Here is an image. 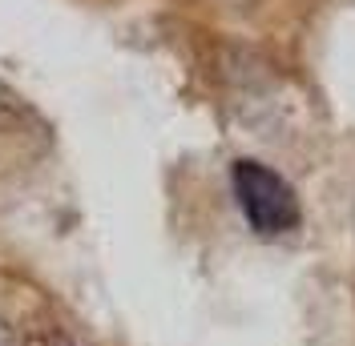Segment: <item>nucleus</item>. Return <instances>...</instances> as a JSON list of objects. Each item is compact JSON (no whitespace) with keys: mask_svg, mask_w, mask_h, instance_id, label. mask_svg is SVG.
I'll use <instances>...</instances> for the list:
<instances>
[{"mask_svg":"<svg viewBox=\"0 0 355 346\" xmlns=\"http://www.w3.org/2000/svg\"><path fill=\"white\" fill-rule=\"evenodd\" d=\"M230 181H234V197L243 206L250 230H259L266 238L299 230V197L270 165L243 157V161H234Z\"/></svg>","mask_w":355,"mask_h":346,"instance_id":"f257e3e1","label":"nucleus"},{"mask_svg":"<svg viewBox=\"0 0 355 346\" xmlns=\"http://www.w3.org/2000/svg\"><path fill=\"white\" fill-rule=\"evenodd\" d=\"M21 346H85V343L61 322H33V326H24Z\"/></svg>","mask_w":355,"mask_h":346,"instance_id":"f03ea898","label":"nucleus"},{"mask_svg":"<svg viewBox=\"0 0 355 346\" xmlns=\"http://www.w3.org/2000/svg\"><path fill=\"white\" fill-rule=\"evenodd\" d=\"M0 346H21V343H17V330L4 322V318H0Z\"/></svg>","mask_w":355,"mask_h":346,"instance_id":"7ed1b4c3","label":"nucleus"}]
</instances>
